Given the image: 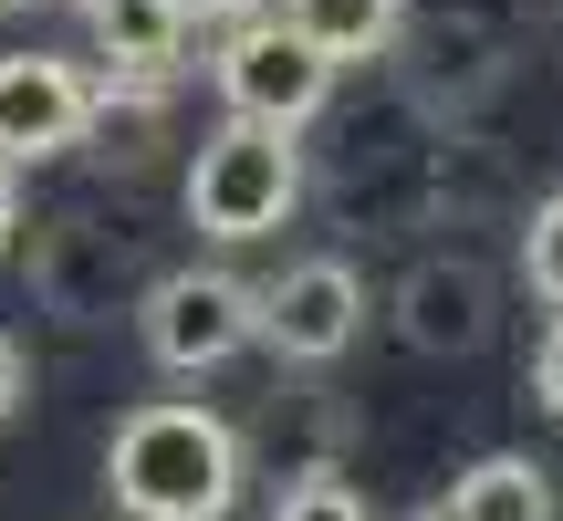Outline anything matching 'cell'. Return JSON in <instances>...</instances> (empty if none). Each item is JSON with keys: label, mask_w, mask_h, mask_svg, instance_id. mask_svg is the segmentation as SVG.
Listing matches in <instances>:
<instances>
[{"label": "cell", "mask_w": 563, "mask_h": 521, "mask_svg": "<svg viewBox=\"0 0 563 521\" xmlns=\"http://www.w3.org/2000/svg\"><path fill=\"white\" fill-rule=\"evenodd\" d=\"M84 115H95V74L74 53H0V157L11 167H42V157H74L84 146Z\"/></svg>", "instance_id": "5b68a950"}, {"label": "cell", "mask_w": 563, "mask_h": 521, "mask_svg": "<svg viewBox=\"0 0 563 521\" xmlns=\"http://www.w3.org/2000/svg\"><path fill=\"white\" fill-rule=\"evenodd\" d=\"M355 334H365L355 260H292L262 292V344L282 365H334V355H355Z\"/></svg>", "instance_id": "8992f818"}, {"label": "cell", "mask_w": 563, "mask_h": 521, "mask_svg": "<svg viewBox=\"0 0 563 521\" xmlns=\"http://www.w3.org/2000/svg\"><path fill=\"white\" fill-rule=\"evenodd\" d=\"M104 490L136 521H230V501H241V439L199 397H146L104 439Z\"/></svg>", "instance_id": "6da1fadb"}, {"label": "cell", "mask_w": 563, "mask_h": 521, "mask_svg": "<svg viewBox=\"0 0 563 521\" xmlns=\"http://www.w3.org/2000/svg\"><path fill=\"white\" fill-rule=\"evenodd\" d=\"M188 230L199 241H272L282 220L302 209V136L292 125H251V115H220L199 146H188Z\"/></svg>", "instance_id": "7a4b0ae2"}, {"label": "cell", "mask_w": 563, "mask_h": 521, "mask_svg": "<svg viewBox=\"0 0 563 521\" xmlns=\"http://www.w3.org/2000/svg\"><path fill=\"white\" fill-rule=\"evenodd\" d=\"M95 260H104V230L74 220V209L32 230V281H42L53 302H95Z\"/></svg>", "instance_id": "7c38bea8"}, {"label": "cell", "mask_w": 563, "mask_h": 521, "mask_svg": "<svg viewBox=\"0 0 563 521\" xmlns=\"http://www.w3.org/2000/svg\"><path fill=\"white\" fill-rule=\"evenodd\" d=\"M21 397H32V365H21V344H11V334H0V418H11V407H21Z\"/></svg>", "instance_id": "2e32d148"}, {"label": "cell", "mask_w": 563, "mask_h": 521, "mask_svg": "<svg viewBox=\"0 0 563 521\" xmlns=\"http://www.w3.org/2000/svg\"><path fill=\"white\" fill-rule=\"evenodd\" d=\"M157 146H167V84H115V74H95V115H84V146H74V157L136 178V167H157Z\"/></svg>", "instance_id": "9c48e42d"}, {"label": "cell", "mask_w": 563, "mask_h": 521, "mask_svg": "<svg viewBox=\"0 0 563 521\" xmlns=\"http://www.w3.org/2000/svg\"><path fill=\"white\" fill-rule=\"evenodd\" d=\"M188 21H251V11H272V0H178Z\"/></svg>", "instance_id": "ac0fdd59"}, {"label": "cell", "mask_w": 563, "mask_h": 521, "mask_svg": "<svg viewBox=\"0 0 563 521\" xmlns=\"http://www.w3.org/2000/svg\"><path fill=\"white\" fill-rule=\"evenodd\" d=\"M209 84H220V115L292 125V136H302V125L323 115V95H334V63H323L282 11H251V21H230V32H220Z\"/></svg>", "instance_id": "277c9868"}, {"label": "cell", "mask_w": 563, "mask_h": 521, "mask_svg": "<svg viewBox=\"0 0 563 521\" xmlns=\"http://www.w3.org/2000/svg\"><path fill=\"white\" fill-rule=\"evenodd\" d=\"M188 32H199V21H188L178 0H84V42H95V63L115 84H178Z\"/></svg>", "instance_id": "ba28073f"}, {"label": "cell", "mask_w": 563, "mask_h": 521, "mask_svg": "<svg viewBox=\"0 0 563 521\" xmlns=\"http://www.w3.org/2000/svg\"><path fill=\"white\" fill-rule=\"evenodd\" d=\"M532 397H543L553 418H563V313H553V334L532 344Z\"/></svg>", "instance_id": "9a60e30c"}, {"label": "cell", "mask_w": 563, "mask_h": 521, "mask_svg": "<svg viewBox=\"0 0 563 521\" xmlns=\"http://www.w3.org/2000/svg\"><path fill=\"white\" fill-rule=\"evenodd\" d=\"M522 281H532V292H543L553 313H563V188H553L543 209H532V230H522Z\"/></svg>", "instance_id": "5bb4252c"}, {"label": "cell", "mask_w": 563, "mask_h": 521, "mask_svg": "<svg viewBox=\"0 0 563 521\" xmlns=\"http://www.w3.org/2000/svg\"><path fill=\"white\" fill-rule=\"evenodd\" d=\"M0 11H32V0H0Z\"/></svg>", "instance_id": "d6986e66"}, {"label": "cell", "mask_w": 563, "mask_h": 521, "mask_svg": "<svg viewBox=\"0 0 563 521\" xmlns=\"http://www.w3.org/2000/svg\"><path fill=\"white\" fill-rule=\"evenodd\" d=\"M272 521H376V511H365L355 480H334V469H302V480H282Z\"/></svg>", "instance_id": "4fadbf2b"}, {"label": "cell", "mask_w": 563, "mask_h": 521, "mask_svg": "<svg viewBox=\"0 0 563 521\" xmlns=\"http://www.w3.org/2000/svg\"><path fill=\"white\" fill-rule=\"evenodd\" d=\"M11 241H21V167L0 157V251H11Z\"/></svg>", "instance_id": "e0dca14e"}, {"label": "cell", "mask_w": 563, "mask_h": 521, "mask_svg": "<svg viewBox=\"0 0 563 521\" xmlns=\"http://www.w3.org/2000/svg\"><path fill=\"white\" fill-rule=\"evenodd\" d=\"M272 11L292 21L334 74H344V63H386L397 32H407V0H272Z\"/></svg>", "instance_id": "8fae6325"}, {"label": "cell", "mask_w": 563, "mask_h": 521, "mask_svg": "<svg viewBox=\"0 0 563 521\" xmlns=\"http://www.w3.org/2000/svg\"><path fill=\"white\" fill-rule=\"evenodd\" d=\"M428 521H553V469L522 459V448H490V459H470L449 480V501Z\"/></svg>", "instance_id": "30bf717a"}, {"label": "cell", "mask_w": 563, "mask_h": 521, "mask_svg": "<svg viewBox=\"0 0 563 521\" xmlns=\"http://www.w3.org/2000/svg\"><path fill=\"white\" fill-rule=\"evenodd\" d=\"M490 323H501V292H490L481 260H418L397 281V334L418 355H481Z\"/></svg>", "instance_id": "52a82bcc"}, {"label": "cell", "mask_w": 563, "mask_h": 521, "mask_svg": "<svg viewBox=\"0 0 563 521\" xmlns=\"http://www.w3.org/2000/svg\"><path fill=\"white\" fill-rule=\"evenodd\" d=\"M136 344L167 365V376H220L230 355H251L262 344V292H251L241 271H157L136 302Z\"/></svg>", "instance_id": "3957f363"}]
</instances>
